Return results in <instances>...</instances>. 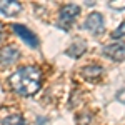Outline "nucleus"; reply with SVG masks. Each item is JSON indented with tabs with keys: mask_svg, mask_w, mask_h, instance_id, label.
<instances>
[{
	"mask_svg": "<svg viewBox=\"0 0 125 125\" xmlns=\"http://www.w3.org/2000/svg\"><path fill=\"white\" fill-rule=\"evenodd\" d=\"M40 85H42V72H40V68L33 67V65L20 67L10 77V87L13 88V92L23 97L37 94L40 90Z\"/></svg>",
	"mask_w": 125,
	"mask_h": 125,
	"instance_id": "nucleus-1",
	"label": "nucleus"
},
{
	"mask_svg": "<svg viewBox=\"0 0 125 125\" xmlns=\"http://www.w3.org/2000/svg\"><path fill=\"white\" fill-rule=\"evenodd\" d=\"M78 15H80V7L75 3H67L60 9V20H58V27H62V30H68L70 25L75 22Z\"/></svg>",
	"mask_w": 125,
	"mask_h": 125,
	"instance_id": "nucleus-2",
	"label": "nucleus"
},
{
	"mask_svg": "<svg viewBox=\"0 0 125 125\" xmlns=\"http://www.w3.org/2000/svg\"><path fill=\"white\" fill-rule=\"evenodd\" d=\"M12 30H13L25 43H29V47H32V48L39 47V39H37V35H35L32 30H29L27 27H23V25H20V23H13V25H12Z\"/></svg>",
	"mask_w": 125,
	"mask_h": 125,
	"instance_id": "nucleus-3",
	"label": "nucleus"
},
{
	"mask_svg": "<svg viewBox=\"0 0 125 125\" xmlns=\"http://www.w3.org/2000/svg\"><path fill=\"white\" fill-rule=\"evenodd\" d=\"M83 27L87 30H90L92 33H102L104 32V15L100 12H92L88 13L85 19Z\"/></svg>",
	"mask_w": 125,
	"mask_h": 125,
	"instance_id": "nucleus-4",
	"label": "nucleus"
},
{
	"mask_svg": "<svg viewBox=\"0 0 125 125\" xmlns=\"http://www.w3.org/2000/svg\"><path fill=\"white\" fill-rule=\"evenodd\" d=\"M104 53L108 58L115 62H124L125 60V45L124 43H110L104 47Z\"/></svg>",
	"mask_w": 125,
	"mask_h": 125,
	"instance_id": "nucleus-5",
	"label": "nucleus"
},
{
	"mask_svg": "<svg viewBox=\"0 0 125 125\" xmlns=\"http://www.w3.org/2000/svg\"><path fill=\"white\" fill-rule=\"evenodd\" d=\"M19 48L12 47V45H7V47H2L0 48V63L2 65H10L13 62L19 60Z\"/></svg>",
	"mask_w": 125,
	"mask_h": 125,
	"instance_id": "nucleus-6",
	"label": "nucleus"
},
{
	"mask_svg": "<svg viewBox=\"0 0 125 125\" xmlns=\"http://www.w3.org/2000/svg\"><path fill=\"white\" fill-rule=\"evenodd\" d=\"M20 10H22V5H20L19 2H13V0H3V2H0V12L5 13L7 17L17 15Z\"/></svg>",
	"mask_w": 125,
	"mask_h": 125,
	"instance_id": "nucleus-7",
	"label": "nucleus"
},
{
	"mask_svg": "<svg viewBox=\"0 0 125 125\" xmlns=\"http://www.w3.org/2000/svg\"><path fill=\"white\" fill-rule=\"evenodd\" d=\"M87 50V43L83 40H75V42H72V45L65 50V53L70 55L72 58H78L83 55V52Z\"/></svg>",
	"mask_w": 125,
	"mask_h": 125,
	"instance_id": "nucleus-8",
	"label": "nucleus"
},
{
	"mask_svg": "<svg viewBox=\"0 0 125 125\" xmlns=\"http://www.w3.org/2000/svg\"><path fill=\"white\" fill-rule=\"evenodd\" d=\"M100 75H102V67L100 65H87V67L82 68V77L88 82H94Z\"/></svg>",
	"mask_w": 125,
	"mask_h": 125,
	"instance_id": "nucleus-9",
	"label": "nucleus"
},
{
	"mask_svg": "<svg viewBox=\"0 0 125 125\" xmlns=\"http://www.w3.org/2000/svg\"><path fill=\"white\" fill-rule=\"evenodd\" d=\"M2 125H27L25 118L19 114H13V115H9L2 120Z\"/></svg>",
	"mask_w": 125,
	"mask_h": 125,
	"instance_id": "nucleus-10",
	"label": "nucleus"
},
{
	"mask_svg": "<svg viewBox=\"0 0 125 125\" xmlns=\"http://www.w3.org/2000/svg\"><path fill=\"white\" fill-rule=\"evenodd\" d=\"M122 37H125V20L120 22V25L112 32V39H122Z\"/></svg>",
	"mask_w": 125,
	"mask_h": 125,
	"instance_id": "nucleus-11",
	"label": "nucleus"
},
{
	"mask_svg": "<svg viewBox=\"0 0 125 125\" xmlns=\"http://www.w3.org/2000/svg\"><path fill=\"white\" fill-rule=\"evenodd\" d=\"M115 98L120 102V104H125V88H122V90H118V92H117Z\"/></svg>",
	"mask_w": 125,
	"mask_h": 125,
	"instance_id": "nucleus-12",
	"label": "nucleus"
},
{
	"mask_svg": "<svg viewBox=\"0 0 125 125\" xmlns=\"http://www.w3.org/2000/svg\"><path fill=\"white\" fill-rule=\"evenodd\" d=\"M108 5L112 9H117V10H124L125 9V3H117V2H108Z\"/></svg>",
	"mask_w": 125,
	"mask_h": 125,
	"instance_id": "nucleus-13",
	"label": "nucleus"
},
{
	"mask_svg": "<svg viewBox=\"0 0 125 125\" xmlns=\"http://www.w3.org/2000/svg\"><path fill=\"white\" fill-rule=\"evenodd\" d=\"M90 118H92L90 115H85L82 118V122H78V125H88V120H90Z\"/></svg>",
	"mask_w": 125,
	"mask_h": 125,
	"instance_id": "nucleus-14",
	"label": "nucleus"
},
{
	"mask_svg": "<svg viewBox=\"0 0 125 125\" xmlns=\"http://www.w3.org/2000/svg\"><path fill=\"white\" fill-rule=\"evenodd\" d=\"M2 35H3V25L0 23V40H2Z\"/></svg>",
	"mask_w": 125,
	"mask_h": 125,
	"instance_id": "nucleus-15",
	"label": "nucleus"
}]
</instances>
